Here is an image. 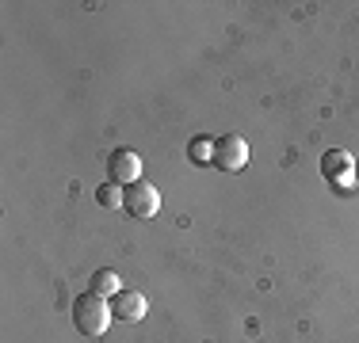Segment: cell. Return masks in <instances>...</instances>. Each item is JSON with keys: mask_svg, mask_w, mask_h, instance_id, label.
Masks as SVG:
<instances>
[{"mask_svg": "<svg viewBox=\"0 0 359 343\" xmlns=\"http://www.w3.org/2000/svg\"><path fill=\"white\" fill-rule=\"evenodd\" d=\"M321 172H325V179H348V172H352V157H348V153H340V149L325 153Z\"/></svg>", "mask_w": 359, "mask_h": 343, "instance_id": "obj_6", "label": "cell"}, {"mask_svg": "<svg viewBox=\"0 0 359 343\" xmlns=\"http://www.w3.org/2000/svg\"><path fill=\"white\" fill-rule=\"evenodd\" d=\"M118 282H123V279H118L115 271H107V267H104V271H96V274H92V294H100V298L118 294V290H123Z\"/></svg>", "mask_w": 359, "mask_h": 343, "instance_id": "obj_8", "label": "cell"}, {"mask_svg": "<svg viewBox=\"0 0 359 343\" xmlns=\"http://www.w3.org/2000/svg\"><path fill=\"white\" fill-rule=\"evenodd\" d=\"M215 168L222 172H241L245 164H249V145H245V137L237 134H226L215 141V160H210Z\"/></svg>", "mask_w": 359, "mask_h": 343, "instance_id": "obj_3", "label": "cell"}, {"mask_svg": "<svg viewBox=\"0 0 359 343\" xmlns=\"http://www.w3.org/2000/svg\"><path fill=\"white\" fill-rule=\"evenodd\" d=\"M73 324H76V332L81 336H88V340H100L107 332V324H111V302H104L100 294H81L73 302Z\"/></svg>", "mask_w": 359, "mask_h": 343, "instance_id": "obj_1", "label": "cell"}, {"mask_svg": "<svg viewBox=\"0 0 359 343\" xmlns=\"http://www.w3.org/2000/svg\"><path fill=\"white\" fill-rule=\"evenodd\" d=\"M145 309H149V302H145V294H138V290H118V294H111V316L115 321H126V324H134V321H142L145 316Z\"/></svg>", "mask_w": 359, "mask_h": 343, "instance_id": "obj_5", "label": "cell"}, {"mask_svg": "<svg viewBox=\"0 0 359 343\" xmlns=\"http://www.w3.org/2000/svg\"><path fill=\"white\" fill-rule=\"evenodd\" d=\"M123 210L130 214L134 221L157 218V210H161V191L149 183V179H138V183H130V187L123 191Z\"/></svg>", "mask_w": 359, "mask_h": 343, "instance_id": "obj_2", "label": "cell"}, {"mask_svg": "<svg viewBox=\"0 0 359 343\" xmlns=\"http://www.w3.org/2000/svg\"><path fill=\"white\" fill-rule=\"evenodd\" d=\"M96 202L104 206V210H115V206H123V191H118V183H104L96 191Z\"/></svg>", "mask_w": 359, "mask_h": 343, "instance_id": "obj_9", "label": "cell"}, {"mask_svg": "<svg viewBox=\"0 0 359 343\" xmlns=\"http://www.w3.org/2000/svg\"><path fill=\"white\" fill-rule=\"evenodd\" d=\"M107 176H111V183H118V187L138 183L142 179V157L134 149H115L107 157Z\"/></svg>", "mask_w": 359, "mask_h": 343, "instance_id": "obj_4", "label": "cell"}, {"mask_svg": "<svg viewBox=\"0 0 359 343\" xmlns=\"http://www.w3.org/2000/svg\"><path fill=\"white\" fill-rule=\"evenodd\" d=\"M187 160H191V164H210V160H215V141H210V137H191V141H187Z\"/></svg>", "mask_w": 359, "mask_h": 343, "instance_id": "obj_7", "label": "cell"}]
</instances>
